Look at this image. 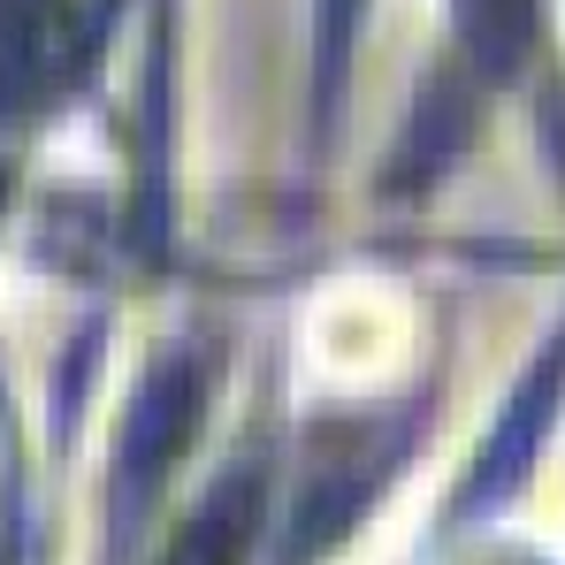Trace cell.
Returning a JSON list of instances; mask_svg holds the SVG:
<instances>
[{
	"mask_svg": "<svg viewBox=\"0 0 565 565\" xmlns=\"http://www.w3.org/2000/svg\"><path fill=\"white\" fill-rule=\"evenodd\" d=\"M199 405H206V375H199V360H161L146 390H138V405H130V420H122V444H115V551L138 535V520H146V504H153V489H161V473L177 467V451L191 444V428H199Z\"/></svg>",
	"mask_w": 565,
	"mask_h": 565,
	"instance_id": "obj_1",
	"label": "cell"
},
{
	"mask_svg": "<svg viewBox=\"0 0 565 565\" xmlns=\"http://www.w3.org/2000/svg\"><path fill=\"white\" fill-rule=\"evenodd\" d=\"M397 444H405V428H390V436H360V428H352V436L337 444V459H313L306 497H298V551H290V558H313L329 535H344V520L375 497V481L390 473Z\"/></svg>",
	"mask_w": 565,
	"mask_h": 565,
	"instance_id": "obj_2",
	"label": "cell"
},
{
	"mask_svg": "<svg viewBox=\"0 0 565 565\" xmlns=\"http://www.w3.org/2000/svg\"><path fill=\"white\" fill-rule=\"evenodd\" d=\"M253 535H260V467H237L199 497V512L177 527L161 565H245Z\"/></svg>",
	"mask_w": 565,
	"mask_h": 565,
	"instance_id": "obj_3",
	"label": "cell"
},
{
	"mask_svg": "<svg viewBox=\"0 0 565 565\" xmlns=\"http://www.w3.org/2000/svg\"><path fill=\"white\" fill-rule=\"evenodd\" d=\"M459 23H467V46L489 70H512L527 31H535V0H459Z\"/></svg>",
	"mask_w": 565,
	"mask_h": 565,
	"instance_id": "obj_4",
	"label": "cell"
},
{
	"mask_svg": "<svg viewBox=\"0 0 565 565\" xmlns=\"http://www.w3.org/2000/svg\"><path fill=\"white\" fill-rule=\"evenodd\" d=\"M352 39H360V0H321V107L337 99V77H344Z\"/></svg>",
	"mask_w": 565,
	"mask_h": 565,
	"instance_id": "obj_5",
	"label": "cell"
}]
</instances>
